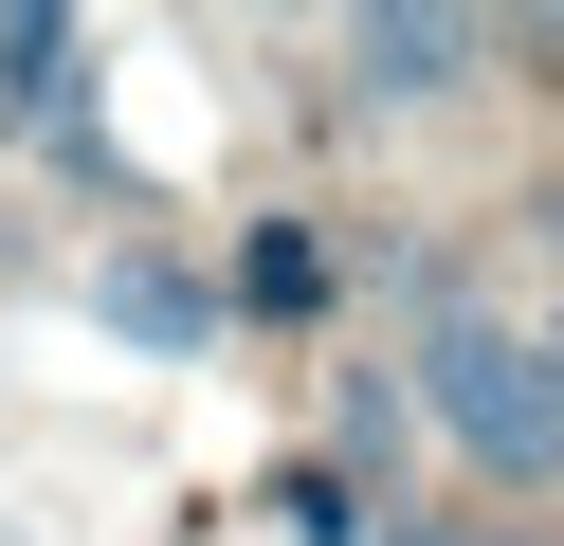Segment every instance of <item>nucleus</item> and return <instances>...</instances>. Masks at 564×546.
I'll return each mask as SVG.
<instances>
[{"instance_id": "nucleus-5", "label": "nucleus", "mask_w": 564, "mask_h": 546, "mask_svg": "<svg viewBox=\"0 0 564 546\" xmlns=\"http://www.w3.org/2000/svg\"><path fill=\"white\" fill-rule=\"evenodd\" d=\"M237 310H328V237H292V218H273V237L237 255Z\"/></svg>"}, {"instance_id": "nucleus-3", "label": "nucleus", "mask_w": 564, "mask_h": 546, "mask_svg": "<svg viewBox=\"0 0 564 546\" xmlns=\"http://www.w3.org/2000/svg\"><path fill=\"white\" fill-rule=\"evenodd\" d=\"M0 128L91 146V36L55 19V0H0Z\"/></svg>"}, {"instance_id": "nucleus-7", "label": "nucleus", "mask_w": 564, "mask_h": 546, "mask_svg": "<svg viewBox=\"0 0 564 546\" xmlns=\"http://www.w3.org/2000/svg\"><path fill=\"white\" fill-rule=\"evenodd\" d=\"M0 255H19V237H0Z\"/></svg>"}, {"instance_id": "nucleus-6", "label": "nucleus", "mask_w": 564, "mask_h": 546, "mask_svg": "<svg viewBox=\"0 0 564 546\" xmlns=\"http://www.w3.org/2000/svg\"><path fill=\"white\" fill-rule=\"evenodd\" d=\"M273 528H292V546H365V528H382V510H365V492H346V473H273Z\"/></svg>"}, {"instance_id": "nucleus-2", "label": "nucleus", "mask_w": 564, "mask_h": 546, "mask_svg": "<svg viewBox=\"0 0 564 546\" xmlns=\"http://www.w3.org/2000/svg\"><path fill=\"white\" fill-rule=\"evenodd\" d=\"M346 73H365L382 109H437L491 73V19H437V0H382V19H346Z\"/></svg>"}, {"instance_id": "nucleus-1", "label": "nucleus", "mask_w": 564, "mask_h": 546, "mask_svg": "<svg viewBox=\"0 0 564 546\" xmlns=\"http://www.w3.org/2000/svg\"><path fill=\"white\" fill-rule=\"evenodd\" d=\"M419 419H437L474 473L546 492V473H564V346L510 328V310H437V328H419Z\"/></svg>"}, {"instance_id": "nucleus-4", "label": "nucleus", "mask_w": 564, "mask_h": 546, "mask_svg": "<svg viewBox=\"0 0 564 546\" xmlns=\"http://www.w3.org/2000/svg\"><path fill=\"white\" fill-rule=\"evenodd\" d=\"M91 328H110V346H164V364H183V346H219V291H200L164 237H128L110 274H91Z\"/></svg>"}]
</instances>
